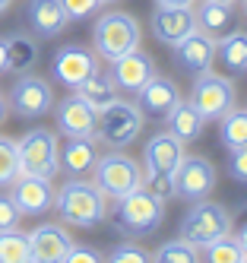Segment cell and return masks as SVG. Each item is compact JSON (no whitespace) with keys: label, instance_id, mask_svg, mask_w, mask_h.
I'll list each match as a JSON object with an SVG mask.
<instances>
[{"label":"cell","instance_id":"cell-30","mask_svg":"<svg viewBox=\"0 0 247 263\" xmlns=\"http://www.w3.org/2000/svg\"><path fill=\"white\" fill-rule=\"evenodd\" d=\"M203 251H206L203 254L206 263H244L247 260V254L241 251V244L235 241V235H225V238H219L213 244H206Z\"/></svg>","mask_w":247,"mask_h":263},{"label":"cell","instance_id":"cell-44","mask_svg":"<svg viewBox=\"0 0 247 263\" xmlns=\"http://www.w3.org/2000/svg\"><path fill=\"white\" fill-rule=\"evenodd\" d=\"M222 4H238V0H222Z\"/></svg>","mask_w":247,"mask_h":263},{"label":"cell","instance_id":"cell-35","mask_svg":"<svg viewBox=\"0 0 247 263\" xmlns=\"http://www.w3.org/2000/svg\"><path fill=\"white\" fill-rule=\"evenodd\" d=\"M64 263H105V257L95 251L92 244H76L73 241V248H70V254H67Z\"/></svg>","mask_w":247,"mask_h":263},{"label":"cell","instance_id":"cell-12","mask_svg":"<svg viewBox=\"0 0 247 263\" xmlns=\"http://www.w3.org/2000/svg\"><path fill=\"white\" fill-rule=\"evenodd\" d=\"M92 73H99V54L86 45H64L54 51L51 61V77L57 83H64L70 89H76L83 80H89Z\"/></svg>","mask_w":247,"mask_h":263},{"label":"cell","instance_id":"cell-6","mask_svg":"<svg viewBox=\"0 0 247 263\" xmlns=\"http://www.w3.org/2000/svg\"><path fill=\"white\" fill-rule=\"evenodd\" d=\"M232 229H235L232 213H228L222 203H213L206 197V200H197V203L187 206V213H184V219L178 225V238L197 244V248L203 251L206 244L232 235Z\"/></svg>","mask_w":247,"mask_h":263},{"label":"cell","instance_id":"cell-14","mask_svg":"<svg viewBox=\"0 0 247 263\" xmlns=\"http://www.w3.org/2000/svg\"><path fill=\"white\" fill-rule=\"evenodd\" d=\"M156 61L149 58V54L143 48H133L127 51L124 58L118 61H111V70H108V77L114 80V86H118L121 92H130V96H137V92L156 77Z\"/></svg>","mask_w":247,"mask_h":263},{"label":"cell","instance_id":"cell-29","mask_svg":"<svg viewBox=\"0 0 247 263\" xmlns=\"http://www.w3.org/2000/svg\"><path fill=\"white\" fill-rule=\"evenodd\" d=\"M152 263H203V254H200L197 244L175 238V241H165L162 248L152 254Z\"/></svg>","mask_w":247,"mask_h":263},{"label":"cell","instance_id":"cell-32","mask_svg":"<svg viewBox=\"0 0 247 263\" xmlns=\"http://www.w3.org/2000/svg\"><path fill=\"white\" fill-rule=\"evenodd\" d=\"M105 263H152V254L137 241H121L114 244V251L105 257Z\"/></svg>","mask_w":247,"mask_h":263},{"label":"cell","instance_id":"cell-38","mask_svg":"<svg viewBox=\"0 0 247 263\" xmlns=\"http://www.w3.org/2000/svg\"><path fill=\"white\" fill-rule=\"evenodd\" d=\"M232 235H235V241H238V244H241V251H244V254H247V222H244V225H241V229H238V232H232Z\"/></svg>","mask_w":247,"mask_h":263},{"label":"cell","instance_id":"cell-2","mask_svg":"<svg viewBox=\"0 0 247 263\" xmlns=\"http://www.w3.org/2000/svg\"><path fill=\"white\" fill-rule=\"evenodd\" d=\"M184 156H187V149L171 130H159L156 137H149L143 146V187H149L162 200L175 197L171 178H175Z\"/></svg>","mask_w":247,"mask_h":263},{"label":"cell","instance_id":"cell-42","mask_svg":"<svg viewBox=\"0 0 247 263\" xmlns=\"http://www.w3.org/2000/svg\"><path fill=\"white\" fill-rule=\"evenodd\" d=\"M10 4H13V0H0V13H4V10H7Z\"/></svg>","mask_w":247,"mask_h":263},{"label":"cell","instance_id":"cell-10","mask_svg":"<svg viewBox=\"0 0 247 263\" xmlns=\"http://www.w3.org/2000/svg\"><path fill=\"white\" fill-rule=\"evenodd\" d=\"M7 105L16 118L23 121H38L51 115L54 108V89L48 80L35 77V73H19V80L13 83V89L7 92Z\"/></svg>","mask_w":247,"mask_h":263},{"label":"cell","instance_id":"cell-24","mask_svg":"<svg viewBox=\"0 0 247 263\" xmlns=\"http://www.w3.org/2000/svg\"><path fill=\"white\" fill-rule=\"evenodd\" d=\"M165 124H168V130H171V134H175L184 146L194 143V140H200L203 130H206V118L197 111V105L190 102V99H181V102L175 105V111L165 118Z\"/></svg>","mask_w":247,"mask_h":263},{"label":"cell","instance_id":"cell-37","mask_svg":"<svg viewBox=\"0 0 247 263\" xmlns=\"http://www.w3.org/2000/svg\"><path fill=\"white\" fill-rule=\"evenodd\" d=\"M156 7H194L197 0H152Z\"/></svg>","mask_w":247,"mask_h":263},{"label":"cell","instance_id":"cell-9","mask_svg":"<svg viewBox=\"0 0 247 263\" xmlns=\"http://www.w3.org/2000/svg\"><path fill=\"white\" fill-rule=\"evenodd\" d=\"M190 102L197 105V111L206 121H219L225 111H232L238 105L235 80L225 77V73L206 70V73H200V77H194V86H190Z\"/></svg>","mask_w":247,"mask_h":263},{"label":"cell","instance_id":"cell-23","mask_svg":"<svg viewBox=\"0 0 247 263\" xmlns=\"http://www.w3.org/2000/svg\"><path fill=\"white\" fill-rule=\"evenodd\" d=\"M4 48H7V73H32L35 64H38V42L35 35L29 32H13L4 39Z\"/></svg>","mask_w":247,"mask_h":263},{"label":"cell","instance_id":"cell-11","mask_svg":"<svg viewBox=\"0 0 247 263\" xmlns=\"http://www.w3.org/2000/svg\"><path fill=\"white\" fill-rule=\"evenodd\" d=\"M216 165L209 162L206 156H184V162L178 165L175 178V197L184 200V203H197V200H206L209 194L216 191Z\"/></svg>","mask_w":247,"mask_h":263},{"label":"cell","instance_id":"cell-34","mask_svg":"<svg viewBox=\"0 0 247 263\" xmlns=\"http://www.w3.org/2000/svg\"><path fill=\"white\" fill-rule=\"evenodd\" d=\"M228 175H232L238 184H247V146L228 153Z\"/></svg>","mask_w":247,"mask_h":263},{"label":"cell","instance_id":"cell-31","mask_svg":"<svg viewBox=\"0 0 247 263\" xmlns=\"http://www.w3.org/2000/svg\"><path fill=\"white\" fill-rule=\"evenodd\" d=\"M19 178V153H16V140L0 137V187H10Z\"/></svg>","mask_w":247,"mask_h":263},{"label":"cell","instance_id":"cell-20","mask_svg":"<svg viewBox=\"0 0 247 263\" xmlns=\"http://www.w3.org/2000/svg\"><path fill=\"white\" fill-rule=\"evenodd\" d=\"M197 16V32L209 35L213 42L225 39L228 32L238 29V7L235 4H222V0H200L194 7Z\"/></svg>","mask_w":247,"mask_h":263},{"label":"cell","instance_id":"cell-5","mask_svg":"<svg viewBox=\"0 0 247 263\" xmlns=\"http://www.w3.org/2000/svg\"><path fill=\"white\" fill-rule=\"evenodd\" d=\"M140 42H143L140 23L124 10H108L92 26V51L108 64L124 58L133 48H140Z\"/></svg>","mask_w":247,"mask_h":263},{"label":"cell","instance_id":"cell-18","mask_svg":"<svg viewBox=\"0 0 247 263\" xmlns=\"http://www.w3.org/2000/svg\"><path fill=\"white\" fill-rule=\"evenodd\" d=\"M181 89L175 80H168V77H152L140 92H137V105L146 118H156V121H165L171 111H175V105L181 102Z\"/></svg>","mask_w":247,"mask_h":263},{"label":"cell","instance_id":"cell-22","mask_svg":"<svg viewBox=\"0 0 247 263\" xmlns=\"http://www.w3.org/2000/svg\"><path fill=\"white\" fill-rule=\"evenodd\" d=\"M99 143L95 137H67L61 146V172L67 178H89L99 162Z\"/></svg>","mask_w":247,"mask_h":263},{"label":"cell","instance_id":"cell-40","mask_svg":"<svg viewBox=\"0 0 247 263\" xmlns=\"http://www.w3.org/2000/svg\"><path fill=\"white\" fill-rule=\"evenodd\" d=\"M0 73H7V48H4V39H0Z\"/></svg>","mask_w":247,"mask_h":263},{"label":"cell","instance_id":"cell-25","mask_svg":"<svg viewBox=\"0 0 247 263\" xmlns=\"http://www.w3.org/2000/svg\"><path fill=\"white\" fill-rule=\"evenodd\" d=\"M216 61L228 70V77L247 73V32L244 29H235L216 42Z\"/></svg>","mask_w":247,"mask_h":263},{"label":"cell","instance_id":"cell-27","mask_svg":"<svg viewBox=\"0 0 247 263\" xmlns=\"http://www.w3.org/2000/svg\"><path fill=\"white\" fill-rule=\"evenodd\" d=\"M219 140H222V146L228 153L247 146V108L235 105L232 111H225L219 118Z\"/></svg>","mask_w":247,"mask_h":263},{"label":"cell","instance_id":"cell-13","mask_svg":"<svg viewBox=\"0 0 247 263\" xmlns=\"http://www.w3.org/2000/svg\"><path fill=\"white\" fill-rule=\"evenodd\" d=\"M73 248V235L64 222H45L29 232V251L32 263H64Z\"/></svg>","mask_w":247,"mask_h":263},{"label":"cell","instance_id":"cell-36","mask_svg":"<svg viewBox=\"0 0 247 263\" xmlns=\"http://www.w3.org/2000/svg\"><path fill=\"white\" fill-rule=\"evenodd\" d=\"M67 16H70V23L73 20H89V16L99 10V0H61Z\"/></svg>","mask_w":247,"mask_h":263},{"label":"cell","instance_id":"cell-8","mask_svg":"<svg viewBox=\"0 0 247 263\" xmlns=\"http://www.w3.org/2000/svg\"><path fill=\"white\" fill-rule=\"evenodd\" d=\"M89 178L108 200H121L130 191L143 187V165L133 156H127L124 149H108L105 156H99Z\"/></svg>","mask_w":247,"mask_h":263},{"label":"cell","instance_id":"cell-21","mask_svg":"<svg viewBox=\"0 0 247 263\" xmlns=\"http://www.w3.org/2000/svg\"><path fill=\"white\" fill-rule=\"evenodd\" d=\"M26 23L35 39H54L70 26V16L61 0H29L26 4Z\"/></svg>","mask_w":247,"mask_h":263},{"label":"cell","instance_id":"cell-41","mask_svg":"<svg viewBox=\"0 0 247 263\" xmlns=\"http://www.w3.org/2000/svg\"><path fill=\"white\" fill-rule=\"evenodd\" d=\"M241 4V13H244V20H247V0H238Z\"/></svg>","mask_w":247,"mask_h":263},{"label":"cell","instance_id":"cell-16","mask_svg":"<svg viewBox=\"0 0 247 263\" xmlns=\"http://www.w3.org/2000/svg\"><path fill=\"white\" fill-rule=\"evenodd\" d=\"M149 29L152 35L175 48L181 39H187L190 32H197V16H194V7H156L149 16Z\"/></svg>","mask_w":247,"mask_h":263},{"label":"cell","instance_id":"cell-7","mask_svg":"<svg viewBox=\"0 0 247 263\" xmlns=\"http://www.w3.org/2000/svg\"><path fill=\"white\" fill-rule=\"evenodd\" d=\"M19 153V175H35L54 181L61 175V143L57 134L48 127H32L16 140Z\"/></svg>","mask_w":247,"mask_h":263},{"label":"cell","instance_id":"cell-4","mask_svg":"<svg viewBox=\"0 0 247 263\" xmlns=\"http://www.w3.org/2000/svg\"><path fill=\"white\" fill-rule=\"evenodd\" d=\"M143 127H146V115L137 102L114 99L95 118V143H105L108 149H127L140 140Z\"/></svg>","mask_w":247,"mask_h":263},{"label":"cell","instance_id":"cell-1","mask_svg":"<svg viewBox=\"0 0 247 263\" xmlns=\"http://www.w3.org/2000/svg\"><path fill=\"white\" fill-rule=\"evenodd\" d=\"M54 210L70 229H95L108 219V197L92 181L70 178L61 191H54Z\"/></svg>","mask_w":247,"mask_h":263},{"label":"cell","instance_id":"cell-19","mask_svg":"<svg viewBox=\"0 0 247 263\" xmlns=\"http://www.w3.org/2000/svg\"><path fill=\"white\" fill-rule=\"evenodd\" d=\"M175 64L190 73V77H200V73L216 67V42L203 32H190L187 39H181L175 45Z\"/></svg>","mask_w":247,"mask_h":263},{"label":"cell","instance_id":"cell-26","mask_svg":"<svg viewBox=\"0 0 247 263\" xmlns=\"http://www.w3.org/2000/svg\"><path fill=\"white\" fill-rule=\"evenodd\" d=\"M76 96L86 99L95 111H102L105 105H111L114 99H118V86H114V80L108 77V73H92L89 80H83L80 86H76Z\"/></svg>","mask_w":247,"mask_h":263},{"label":"cell","instance_id":"cell-33","mask_svg":"<svg viewBox=\"0 0 247 263\" xmlns=\"http://www.w3.org/2000/svg\"><path fill=\"white\" fill-rule=\"evenodd\" d=\"M19 222H23V213H19V206L13 203V197H10V194L0 191V232L19 229Z\"/></svg>","mask_w":247,"mask_h":263},{"label":"cell","instance_id":"cell-28","mask_svg":"<svg viewBox=\"0 0 247 263\" xmlns=\"http://www.w3.org/2000/svg\"><path fill=\"white\" fill-rule=\"evenodd\" d=\"M0 263H32L29 251V232H0Z\"/></svg>","mask_w":247,"mask_h":263},{"label":"cell","instance_id":"cell-3","mask_svg":"<svg viewBox=\"0 0 247 263\" xmlns=\"http://www.w3.org/2000/svg\"><path fill=\"white\" fill-rule=\"evenodd\" d=\"M114 222L133 238H149L165 222V200L156 197L149 187H137L127 197L114 200Z\"/></svg>","mask_w":247,"mask_h":263},{"label":"cell","instance_id":"cell-15","mask_svg":"<svg viewBox=\"0 0 247 263\" xmlns=\"http://www.w3.org/2000/svg\"><path fill=\"white\" fill-rule=\"evenodd\" d=\"M51 111H54V124L64 137H95V118H99V111L86 99H80L76 92L61 102H54Z\"/></svg>","mask_w":247,"mask_h":263},{"label":"cell","instance_id":"cell-39","mask_svg":"<svg viewBox=\"0 0 247 263\" xmlns=\"http://www.w3.org/2000/svg\"><path fill=\"white\" fill-rule=\"evenodd\" d=\"M7 115H10V105H7V96L0 92V124L7 121Z\"/></svg>","mask_w":247,"mask_h":263},{"label":"cell","instance_id":"cell-43","mask_svg":"<svg viewBox=\"0 0 247 263\" xmlns=\"http://www.w3.org/2000/svg\"><path fill=\"white\" fill-rule=\"evenodd\" d=\"M105 4H118V0H99V7H105Z\"/></svg>","mask_w":247,"mask_h":263},{"label":"cell","instance_id":"cell-17","mask_svg":"<svg viewBox=\"0 0 247 263\" xmlns=\"http://www.w3.org/2000/svg\"><path fill=\"white\" fill-rule=\"evenodd\" d=\"M10 197L23 216H45L48 210H54V184L48 178L19 175L10 184Z\"/></svg>","mask_w":247,"mask_h":263},{"label":"cell","instance_id":"cell-45","mask_svg":"<svg viewBox=\"0 0 247 263\" xmlns=\"http://www.w3.org/2000/svg\"><path fill=\"white\" fill-rule=\"evenodd\" d=\"M244 263H247V260H244Z\"/></svg>","mask_w":247,"mask_h":263}]
</instances>
